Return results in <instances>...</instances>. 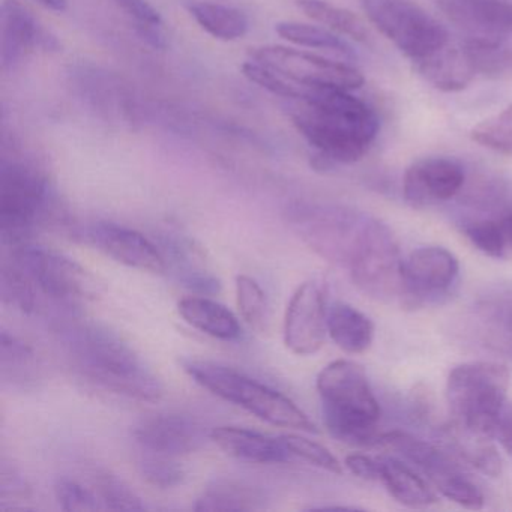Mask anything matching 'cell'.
<instances>
[{"instance_id":"6da1fadb","label":"cell","mask_w":512,"mask_h":512,"mask_svg":"<svg viewBox=\"0 0 512 512\" xmlns=\"http://www.w3.org/2000/svg\"><path fill=\"white\" fill-rule=\"evenodd\" d=\"M284 101L290 121L326 166L361 160L379 134L376 112L347 89L307 86Z\"/></svg>"},{"instance_id":"7a4b0ae2","label":"cell","mask_w":512,"mask_h":512,"mask_svg":"<svg viewBox=\"0 0 512 512\" xmlns=\"http://www.w3.org/2000/svg\"><path fill=\"white\" fill-rule=\"evenodd\" d=\"M64 346L76 370L89 382L131 400L155 403L163 383L128 341L97 322L74 323L64 331Z\"/></svg>"},{"instance_id":"3957f363","label":"cell","mask_w":512,"mask_h":512,"mask_svg":"<svg viewBox=\"0 0 512 512\" xmlns=\"http://www.w3.org/2000/svg\"><path fill=\"white\" fill-rule=\"evenodd\" d=\"M316 386L332 437L346 445H377L380 406L361 365L337 359L320 371Z\"/></svg>"},{"instance_id":"277c9868","label":"cell","mask_w":512,"mask_h":512,"mask_svg":"<svg viewBox=\"0 0 512 512\" xmlns=\"http://www.w3.org/2000/svg\"><path fill=\"white\" fill-rule=\"evenodd\" d=\"M185 373L206 391L242 407L275 427L317 433L316 425L289 397L251 379L241 371L203 359L182 361Z\"/></svg>"},{"instance_id":"5b68a950","label":"cell","mask_w":512,"mask_h":512,"mask_svg":"<svg viewBox=\"0 0 512 512\" xmlns=\"http://www.w3.org/2000/svg\"><path fill=\"white\" fill-rule=\"evenodd\" d=\"M53 193L47 176L34 164L2 160L0 166V236L5 247L29 244L38 226L53 212Z\"/></svg>"},{"instance_id":"8992f818","label":"cell","mask_w":512,"mask_h":512,"mask_svg":"<svg viewBox=\"0 0 512 512\" xmlns=\"http://www.w3.org/2000/svg\"><path fill=\"white\" fill-rule=\"evenodd\" d=\"M508 388V368L499 362L458 365L446 380V403L451 421L494 439V425L509 401Z\"/></svg>"},{"instance_id":"52a82bcc","label":"cell","mask_w":512,"mask_h":512,"mask_svg":"<svg viewBox=\"0 0 512 512\" xmlns=\"http://www.w3.org/2000/svg\"><path fill=\"white\" fill-rule=\"evenodd\" d=\"M368 20L413 65L451 43L449 32L415 0H361Z\"/></svg>"},{"instance_id":"ba28073f","label":"cell","mask_w":512,"mask_h":512,"mask_svg":"<svg viewBox=\"0 0 512 512\" xmlns=\"http://www.w3.org/2000/svg\"><path fill=\"white\" fill-rule=\"evenodd\" d=\"M286 220L311 250L328 262L347 266L370 217L341 206L293 203Z\"/></svg>"},{"instance_id":"9c48e42d","label":"cell","mask_w":512,"mask_h":512,"mask_svg":"<svg viewBox=\"0 0 512 512\" xmlns=\"http://www.w3.org/2000/svg\"><path fill=\"white\" fill-rule=\"evenodd\" d=\"M377 446L403 455L404 460L421 470L422 475L427 476L428 481L446 499L467 509L484 508L485 497L478 485L439 446L398 430L380 434Z\"/></svg>"},{"instance_id":"30bf717a","label":"cell","mask_w":512,"mask_h":512,"mask_svg":"<svg viewBox=\"0 0 512 512\" xmlns=\"http://www.w3.org/2000/svg\"><path fill=\"white\" fill-rule=\"evenodd\" d=\"M347 268L359 290L380 301L403 298V259L391 230L370 217Z\"/></svg>"},{"instance_id":"8fae6325","label":"cell","mask_w":512,"mask_h":512,"mask_svg":"<svg viewBox=\"0 0 512 512\" xmlns=\"http://www.w3.org/2000/svg\"><path fill=\"white\" fill-rule=\"evenodd\" d=\"M11 259L53 301L76 304L95 301L100 296L101 284L95 275L58 251L25 244L11 250Z\"/></svg>"},{"instance_id":"7c38bea8","label":"cell","mask_w":512,"mask_h":512,"mask_svg":"<svg viewBox=\"0 0 512 512\" xmlns=\"http://www.w3.org/2000/svg\"><path fill=\"white\" fill-rule=\"evenodd\" d=\"M250 59L265 65L299 88L329 86L353 91L364 85V76L352 65L292 47H256L251 49Z\"/></svg>"},{"instance_id":"4fadbf2b","label":"cell","mask_w":512,"mask_h":512,"mask_svg":"<svg viewBox=\"0 0 512 512\" xmlns=\"http://www.w3.org/2000/svg\"><path fill=\"white\" fill-rule=\"evenodd\" d=\"M403 301L421 307L445 298L457 286L460 262L443 247H421L403 259Z\"/></svg>"},{"instance_id":"5bb4252c","label":"cell","mask_w":512,"mask_h":512,"mask_svg":"<svg viewBox=\"0 0 512 512\" xmlns=\"http://www.w3.org/2000/svg\"><path fill=\"white\" fill-rule=\"evenodd\" d=\"M283 332L284 344L295 355L310 356L322 349L328 335V308L316 281L302 283L293 293Z\"/></svg>"},{"instance_id":"9a60e30c","label":"cell","mask_w":512,"mask_h":512,"mask_svg":"<svg viewBox=\"0 0 512 512\" xmlns=\"http://www.w3.org/2000/svg\"><path fill=\"white\" fill-rule=\"evenodd\" d=\"M77 238L128 268L151 274L167 271L166 259L157 244L130 227L95 223L77 230Z\"/></svg>"},{"instance_id":"2e32d148","label":"cell","mask_w":512,"mask_h":512,"mask_svg":"<svg viewBox=\"0 0 512 512\" xmlns=\"http://www.w3.org/2000/svg\"><path fill=\"white\" fill-rule=\"evenodd\" d=\"M464 185L466 170L460 161L428 157L410 164L404 173L403 194L413 208H430L457 197Z\"/></svg>"},{"instance_id":"e0dca14e","label":"cell","mask_w":512,"mask_h":512,"mask_svg":"<svg viewBox=\"0 0 512 512\" xmlns=\"http://www.w3.org/2000/svg\"><path fill=\"white\" fill-rule=\"evenodd\" d=\"M134 439L143 451L163 457H181L205 445V427L184 413H155L137 422Z\"/></svg>"},{"instance_id":"ac0fdd59","label":"cell","mask_w":512,"mask_h":512,"mask_svg":"<svg viewBox=\"0 0 512 512\" xmlns=\"http://www.w3.org/2000/svg\"><path fill=\"white\" fill-rule=\"evenodd\" d=\"M466 40L502 43L512 38V0H433Z\"/></svg>"},{"instance_id":"d6986e66","label":"cell","mask_w":512,"mask_h":512,"mask_svg":"<svg viewBox=\"0 0 512 512\" xmlns=\"http://www.w3.org/2000/svg\"><path fill=\"white\" fill-rule=\"evenodd\" d=\"M37 49H59L58 40L35 19L34 14L17 0L2 5V71L16 70Z\"/></svg>"},{"instance_id":"ffe728a7","label":"cell","mask_w":512,"mask_h":512,"mask_svg":"<svg viewBox=\"0 0 512 512\" xmlns=\"http://www.w3.org/2000/svg\"><path fill=\"white\" fill-rule=\"evenodd\" d=\"M160 242L167 266L173 269L182 286L203 296L220 293V278L193 239L181 233L166 232L160 236Z\"/></svg>"},{"instance_id":"44dd1931","label":"cell","mask_w":512,"mask_h":512,"mask_svg":"<svg viewBox=\"0 0 512 512\" xmlns=\"http://www.w3.org/2000/svg\"><path fill=\"white\" fill-rule=\"evenodd\" d=\"M209 437L227 455L247 463L280 464L292 458L281 436H268L250 428L223 425L214 428Z\"/></svg>"},{"instance_id":"7402d4cb","label":"cell","mask_w":512,"mask_h":512,"mask_svg":"<svg viewBox=\"0 0 512 512\" xmlns=\"http://www.w3.org/2000/svg\"><path fill=\"white\" fill-rule=\"evenodd\" d=\"M415 70L433 88L443 92L463 91L478 76L475 62L464 41L461 44L451 41L436 55L416 64Z\"/></svg>"},{"instance_id":"603a6c76","label":"cell","mask_w":512,"mask_h":512,"mask_svg":"<svg viewBox=\"0 0 512 512\" xmlns=\"http://www.w3.org/2000/svg\"><path fill=\"white\" fill-rule=\"evenodd\" d=\"M443 437L451 445L454 454L463 458L470 466L490 478L502 475L503 463L494 439L472 428L451 421L443 428Z\"/></svg>"},{"instance_id":"cb8c5ba5","label":"cell","mask_w":512,"mask_h":512,"mask_svg":"<svg viewBox=\"0 0 512 512\" xmlns=\"http://www.w3.org/2000/svg\"><path fill=\"white\" fill-rule=\"evenodd\" d=\"M178 311L182 319L197 331L223 341H235L241 337L238 317L218 302L206 296H190L179 301Z\"/></svg>"},{"instance_id":"d4e9b609","label":"cell","mask_w":512,"mask_h":512,"mask_svg":"<svg viewBox=\"0 0 512 512\" xmlns=\"http://www.w3.org/2000/svg\"><path fill=\"white\" fill-rule=\"evenodd\" d=\"M379 481L397 502L409 508H425L437 502L431 485L398 458L380 457Z\"/></svg>"},{"instance_id":"484cf974","label":"cell","mask_w":512,"mask_h":512,"mask_svg":"<svg viewBox=\"0 0 512 512\" xmlns=\"http://www.w3.org/2000/svg\"><path fill=\"white\" fill-rule=\"evenodd\" d=\"M328 335L343 352H367L374 340V323L358 308L335 302L328 308Z\"/></svg>"},{"instance_id":"4316f807","label":"cell","mask_w":512,"mask_h":512,"mask_svg":"<svg viewBox=\"0 0 512 512\" xmlns=\"http://www.w3.org/2000/svg\"><path fill=\"white\" fill-rule=\"evenodd\" d=\"M266 494L260 488L232 478L212 481L196 500V511H254L265 506Z\"/></svg>"},{"instance_id":"83f0119b","label":"cell","mask_w":512,"mask_h":512,"mask_svg":"<svg viewBox=\"0 0 512 512\" xmlns=\"http://www.w3.org/2000/svg\"><path fill=\"white\" fill-rule=\"evenodd\" d=\"M488 343L512 353V286L488 293L476 307Z\"/></svg>"},{"instance_id":"f1b7e54d","label":"cell","mask_w":512,"mask_h":512,"mask_svg":"<svg viewBox=\"0 0 512 512\" xmlns=\"http://www.w3.org/2000/svg\"><path fill=\"white\" fill-rule=\"evenodd\" d=\"M191 16L206 34L220 41L241 40L250 29L244 11L215 2H196L190 7Z\"/></svg>"},{"instance_id":"f546056e","label":"cell","mask_w":512,"mask_h":512,"mask_svg":"<svg viewBox=\"0 0 512 512\" xmlns=\"http://www.w3.org/2000/svg\"><path fill=\"white\" fill-rule=\"evenodd\" d=\"M275 32L283 40L305 47V49L323 50L332 53L343 59L353 61L356 59L355 50L343 38L338 37L335 32L323 28V26L305 25L298 22H281L275 26Z\"/></svg>"},{"instance_id":"4dcf8cb0","label":"cell","mask_w":512,"mask_h":512,"mask_svg":"<svg viewBox=\"0 0 512 512\" xmlns=\"http://www.w3.org/2000/svg\"><path fill=\"white\" fill-rule=\"evenodd\" d=\"M299 10L323 28L352 38L358 43L368 41V29L352 11L325 2V0H296Z\"/></svg>"},{"instance_id":"1f68e13d","label":"cell","mask_w":512,"mask_h":512,"mask_svg":"<svg viewBox=\"0 0 512 512\" xmlns=\"http://www.w3.org/2000/svg\"><path fill=\"white\" fill-rule=\"evenodd\" d=\"M236 302L245 323L257 334L263 335L269 329V305L262 287L248 275L236 277Z\"/></svg>"},{"instance_id":"d6a6232c","label":"cell","mask_w":512,"mask_h":512,"mask_svg":"<svg viewBox=\"0 0 512 512\" xmlns=\"http://www.w3.org/2000/svg\"><path fill=\"white\" fill-rule=\"evenodd\" d=\"M35 286L29 275L16 262L2 266V299L5 304L25 314L37 310L38 299Z\"/></svg>"},{"instance_id":"836d02e7","label":"cell","mask_w":512,"mask_h":512,"mask_svg":"<svg viewBox=\"0 0 512 512\" xmlns=\"http://www.w3.org/2000/svg\"><path fill=\"white\" fill-rule=\"evenodd\" d=\"M461 232L472 242L473 247L478 248L485 256L493 259H502L505 256V235L499 221L491 218H463L460 223Z\"/></svg>"},{"instance_id":"e575fe53","label":"cell","mask_w":512,"mask_h":512,"mask_svg":"<svg viewBox=\"0 0 512 512\" xmlns=\"http://www.w3.org/2000/svg\"><path fill=\"white\" fill-rule=\"evenodd\" d=\"M472 139L491 151L512 155V106L473 128Z\"/></svg>"},{"instance_id":"d590c367","label":"cell","mask_w":512,"mask_h":512,"mask_svg":"<svg viewBox=\"0 0 512 512\" xmlns=\"http://www.w3.org/2000/svg\"><path fill=\"white\" fill-rule=\"evenodd\" d=\"M0 359L4 376L11 373V379L20 377L22 380H28L32 368L35 367V353L32 347L7 331L2 332L0 338Z\"/></svg>"},{"instance_id":"8d00e7d4","label":"cell","mask_w":512,"mask_h":512,"mask_svg":"<svg viewBox=\"0 0 512 512\" xmlns=\"http://www.w3.org/2000/svg\"><path fill=\"white\" fill-rule=\"evenodd\" d=\"M95 485L100 502H103L106 508L116 511H142L146 508L142 499L118 476L107 472L98 473Z\"/></svg>"},{"instance_id":"74e56055","label":"cell","mask_w":512,"mask_h":512,"mask_svg":"<svg viewBox=\"0 0 512 512\" xmlns=\"http://www.w3.org/2000/svg\"><path fill=\"white\" fill-rule=\"evenodd\" d=\"M281 440H283L292 457L301 458V460L320 467L326 472L337 473V475L343 473V466H341L340 461L320 443L304 436H298V434H284V436H281Z\"/></svg>"},{"instance_id":"f35d334b","label":"cell","mask_w":512,"mask_h":512,"mask_svg":"<svg viewBox=\"0 0 512 512\" xmlns=\"http://www.w3.org/2000/svg\"><path fill=\"white\" fill-rule=\"evenodd\" d=\"M140 473L146 482L161 490L178 487L187 476L184 467L172 457L154 454H149L140 461Z\"/></svg>"},{"instance_id":"ab89813d","label":"cell","mask_w":512,"mask_h":512,"mask_svg":"<svg viewBox=\"0 0 512 512\" xmlns=\"http://www.w3.org/2000/svg\"><path fill=\"white\" fill-rule=\"evenodd\" d=\"M55 496L64 511H95L100 508L98 497L74 479H56Z\"/></svg>"},{"instance_id":"60d3db41","label":"cell","mask_w":512,"mask_h":512,"mask_svg":"<svg viewBox=\"0 0 512 512\" xmlns=\"http://www.w3.org/2000/svg\"><path fill=\"white\" fill-rule=\"evenodd\" d=\"M346 467L365 481H379L380 478V457L374 458L370 455L352 454L346 457Z\"/></svg>"},{"instance_id":"b9f144b4","label":"cell","mask_w":512,"mask_h":512,"mask_svg":"<svg viewBox=\"0 0 512 512\" xmlns=\"http://www.w3.org/2000/svg\"><path fill=\"white\" fill-rule=\"evenodd\" d=\"M494 439L512 457V403L508 401L497 418L493 431Z\"/></svg>"},{"instance_id":"7bdbcfd3","label":"cell","mask_w":512,"mask_h":512,"mask_svg":"<svg viewBox=\"0 0 512 512\" xmlns=\"http://www.w3.org/2000/svg\"><path fill=\"white\" fill-rule=\"evenodd\" d=\"M497 221H499L500 227H502L506 244H508V247L512 248V211H509L508 214L503 215V217H500Z\"/></svg>"},{"instance_id":"ee69618b","label":"cell","mask_w":512,"mask_h":512,"mask_svg":"<svg viewBox=\"0 0 512 512\" xmlns=\"http://www.w3.org/2000/svg\"><path fill=\"white\" fill-rule=\"evenodd\" d=\"M46 10L55 11V13H64L68 7V0H35Z\"/></svg>"}]
</instances>
